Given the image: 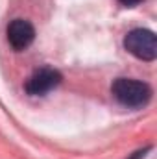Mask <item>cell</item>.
I'll return each mask as SVG.
<instances>
[{"instance_id": "cell-1", "label": "cell", "mask_w": 157, "mask_h": 159, "mask_svg": "<svg viewBox=\"0 0 157 159\" xmlns=\"http://www.w3.org/2000/svg\"><path fill=\"white\" fill-rule=\"evenodd\" d=\"M111 93L118 104L133 109L146 106L152 98V87L133 78H117L111 85Z\"/></svg>"}, {"instance_id": "cell-2", "label": "cell", "mask_w": 157, "mask_h": 159, "mask_svg": "<svg viewBox=\"0 0 157 159\" xmlns=\"http://www.w3.org/2000/svg\"><path fill=\"white\" fill-rule=\"evenodd\" d=\"M124 48L142 61H154L157 57V39L155 34L146 28H135L124 37Z\"/></svg>"}, {"instance_id": "cell-3", "label": "cell", "mask_w": 157, "mask_h": 159, "mask_svg": "<svg viewBox=\"0 0 157 159\" xmlns=\"http://www.w3.org/2000/svg\"><path fill=\"white\" fill-rule=\"evenodd\" d=\"M61 83V72L52 67L37 69L24 83V91L30 96H44Z\"/></svg>"}, {"instance_id": "cell-4", "label": "cell", "mask_w": 157, "mask_h": 159, "mask_svg": "<svg viewBox=\"0 0 157 159\" xmlns=\"http://www.w3.org/2000/svg\"><path fill=\"white\" fill-rule=\"evenodd\" d=\"M35 39V28L26 19H13L7 24V41L15 50H26Z\"/></svg>"}, {"instance_id": "cell-5", "label": "cell", "mask_w": 157, "mask_h": 159, "mask_svg": "<svg viewBox=\"0 0 157 159\" xmlns=\"http://www.w3.org/2000/svg\"><path fill=\"white\" fill-rule=\"evenodd\" d=\"M122 6H126V7H131V6H135V4H139V2H142V0H118Z\"/></svg>"}]
</instances>
